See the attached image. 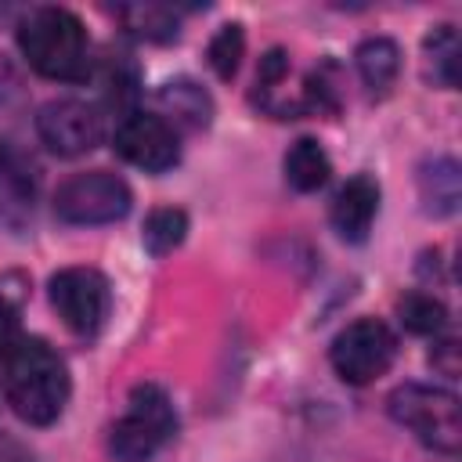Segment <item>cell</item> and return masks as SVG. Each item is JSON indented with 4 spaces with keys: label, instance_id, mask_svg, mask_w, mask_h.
Listing matches in <instances>:
<instances>
[{
    "label": "cell",
    "instance_id": "cell-1",
    "mask_svg": "<svg viewBox=\"0 0 462 462\" xmlns=\"http://www.w3.org/2000/svg\"><path fill=\"white\" fill-rule=\"evenodd\" d=\"M4 393L11 411L29 426H51L69 401V368L54 346L36 336H22L14 354L4 361Z\"/></svg>",
    "mask_w": 462,
    "mask_h": 462
},
{
    "label": "cell",
    "instance_id": "cell-2",
    "mask_svg": "<svg viewBox=\"0 0 462 462\" xmlns=\"http://www.w3.org/2000/svg\"><path fill=\"white\" fill-rule=\"evenodd\" d=\"M25 61L47 79H83L90 69V40L83 22L65 7H36L18 25Z\"/></svg>",
    "mask_w": 462,
    "mask_h": 462
},
{
    "label": "cell",
    "instance_id": "cell-3",
    "mask_svg": "<svg viewBox=\"0 0 462 462\" xmlns=\"http://www.w3.org/2000/svg\"><path fill=\"white\" fill-rule=\"evenodd\" d=\"M390 415L408 426L426 448L455 455L462 444V411L458 397L444 386H426V383H404L386 397Z\"/></svg>",
    "mask_w": 462,
    "mask_h": 462
},
{
    "label": "cell",
    "instance_id": "cell-4",
    "mask_svg": "<svg viewBox=\"0 0 462 462\" xmlns=\"http://www.w3.org/2000/svg\"><path fill=\"white\" fill-rule=\"evenodd\" d=\"M177 430L173 404L162 386L141 383L130 393L123 419L108 433V455L116 462H148Z\"/></svg>",
    "mask_w": 462,
    "mask_h": 462
},
{
    "label": "cell",
    "instance_id": "cell-5",
    "mask_svg": "<svg viewBox=\"0 0 462 462\" xmlns=\"http://www.w3.org/2000/svg\"><path fill=\"white\" fill-rule=\"evenodd\" d=\"M54 213L65 224H112L130 213V188L108 170L72 173L54 191Z\"/></svg>",
    "mask_w": 462,
    "mask_h": 462
},
{
    "label": "cell",
    "instance_id": "cell-6",
    "mask_svg": "<svg viewBox=\"0 0 462 462\" xmlns=\"http://www.w3.org/2000/svg\"><path fill=\"white\" fill-rule=\"evenodd\" d=\"M332 368L343 383L365 386L379 379L397 357V336L379 318H357L332 339Z\"/></svg>",
    "mask_w": 462,
    "mask_h": 462
},
{
    "label": "cell",
    "instance_id": "cell-7",
    "mask_svg": "<svg viewBox=\"0 0 462 462\" xmlns=\"http://www.w3.org/2000/svg\"><path fill=\"white\" fill-rule=\"evenodd\" d=\"M51 303L65 328L94 336L108 318V282L94 267H65L51 278Z\"/></svg>",
    "mask_w": 462,
    "mask_h": 462
},
{
    "label": "cell",
    "instance_id": "cell-8",
    "mask_svg": "<svg viewBox=\"0 0 462 462\" xmlns=\"http://www.w3.org/2000/svg\"><path fill=\"white\" fill-rule=\"evenodd\" d=\"M36 134L58 155H83V152L97 148V141L105 134V119L94 105H87L79 97H58L36 112Z\"/></svg>",
    "mask_w": 462,
    "mask_h": 462
},
{
    "label": "cell",
    "instance_id": "cell-9",
    "mask_svg": "<svg viewBox=\"0 0 462 462\" xmlns=\"http://www.w3.org/2000/svg\"><path fill=\"white\" fill-rule=\"evenodd\" d=\"M116 152L144 173H162V170L177 166V159H180L177 130L166 119L148 116V112L123 116V123L116 130Z\"/></svg>",
    "mask_w": 462,
    "mask_h": 462
},
{
    "label": "cell",
    "instance_id": "cell-10",
    "mask_svg": "<svg viewBox=\"0 0 462 462\" xmlns=\"http://www.w3.org/2000/svg\"><path fill=\"white\" fill-rule=\"evenodd\" d=\"M379 213V184L368 173L350 177L332 199V227L346 242H365Z\"/></svg>",
    "mask_w": 462,
    "mask_h": 462
},
{
    "label": "cell",
    "instance_id": "cell-11",
    "mask_svg": "<svg viewBox=\"0 0 462 462\" xmlns=\"http://www.w3.org/2000/svg\"><path fill=\"white\" fill-rule=\"evenodd\" d=\"M419 202L430 217H451L462 202V173L451 155H433L419 166Z\"/></svg>",
    "mask_w": 462,
    "mask_h": 462
},
{
    "label": "cell",
    "instance_id": "cell-12",
    "mask_svg": "<svg viewBox=\"0 0 462 462\" xmlns=\"http://www.w3.org/2000/svg\"><path fill=\"white\" fill-rule=\"evenodd\" d=\"M155 97H159V108H162L159 119H166L170 126L202 130V126H209V119H213V97H209L195 79H188V76L162 83Z\"/></svg>",
    "mask_w": 462,
    "mask_h": 462
},
{
    "label": "cell",
    "instance_id": "cell-13",
    "mask_svg": "<svg viewBox=\"0 0 462 462\" xmlns=\"http://www.w3.org/2000/svg\"><path fill=\"white\" fill-rule=\"evenodd\" d=\"M357 72L372 94H386L401 72V47L390 36H368L357 47Z\"/></svg>",
    "mask_w": 462,
    "mask_h": 462
},
{
    "label": "cell",
    "instance_id": "cell-14",
    "mask_svg": "<svg viewBox=\"0 0 462 462\" xmlns=\"http://www.w3.org/2000/svg\"><path fill=\"white\" fill-rule=\"evenodd\" d=\"M32 177L25 162L11 152H0V217L7 224H22L32 213Z\"/></svg>",
    "mask_w": 462,
    "mask_h": 462
},
{
    "label": "cell",
    "instance_id": "cell-15",
    "mask_svg": "<svg viewBox=\"0 0 462 462\" xmlns=\"http://www.w3.org/2000/svg\"><path fill=\"white\" fill-rule=\"evenodd\" d=\"M285 180L296 188V191H318L328 173H332V162L325 155V148L314 141V137H300L289 152H285Z\"/></svg>",
    "mask_w": 462,
    "mask_h": 462
},
{
    "label": "cell",
    "instance_id": "cell-16",
    "mask_svg": "<svg viewBox=\"0 0 462 462\" xmlns=\"http://www.w3.org/2000/svg\"><path fill=\"white\" fill-rule=\"evenodd\" d=\"M426 79L437 83V87H458V36L451 25H437L426 43Z\"/></svg>",
    "mask_w": 462,
    "mask_h": 462
},
{
    "label": "cell",
    "instance_id": "cell-17",
    "mask_svg": "<svg viewBox=\"0 0 462 462\" xmlns=\"http://www.w3.org/2000/svg\"><path fill=\"white\" fill-rule=\"evenodd\" d=\"M184 235H188V213L177 209V206H159V209H152L148 220H144V231H141L144 249H148L152 256L173 253V249L184 242Z\"/></svg>",
    "mask_w": 462,
    "mask_h": 462
},
{
    "label": "cell",
    "instance_id": "cell-18",
    "mask_svg": "<svg viewBox=\"0 0 462 462\" xmlns=\"http://www.w3.org/2000/svg\"><path fill=\"white\" fill-rule=\"evenodd\" d=\"M119 18L141 40H152V43L177 40V14L162 4H130V7H119Z\"/></svg>",
    "mask_w": 462,
    "mask_h": 462
},
{
    "label": "cell",
    "instance_id": "cell-19",
    "mask_svg": "<svg viewBox=\"0 0 462 462\" xmlns=\"http://www.w3.org/2000/svg\"><path fill=\"white\" fill-rule=\"evenodd\" d=\"M397 318L415 336H437L448 325V307L437 296H430V292H408L397 303Z\"/></svg>",
    "mask_w": 462,
    "mask_h": 462
},
{
    "label": "cell",
    "instance_id": "cell-20",
    "mask_svg": "<svg viewBox=\"0 0 462 462\" xmlns=\"http://www.w3.org/2000/svg\"><path fill=\"white\" fill-rule=\"evenodd\" d=\"M242 54H245V32H242L238 22L220 25V29L213 32L209 47H206V61H209V69H213L220 79H231V76L238 72Z\"/></svg>",
    "mask_w": 462,
    "mask_h": 462
},
{
    "label": "cell",
    "instance_id": "cell-21",
    "mask_svg": "<svg viewBox=\"0 0 462 462\" xmlns=\"http://www.w3.org/2000/svg\"><path fill=\"white\" fill-rule=\"evenodd\" d=\"M289 76V54L285 51H267L263 58H260V69H256V83L263 87V90H274L282 79Z\"/></svg>",
    "mask_w": 462,
    "mask_h": 462
},
{
    "label": "cell",
    "instance_id": "cell-22",
    "mask_svg": "<svg viewBox=\"0 0 462 462\" xmlns=\"http://www.w3.org/2000/svg\"><path fill=\"white\" fill-rule=\"evenodd\" d=\"M25 296H29V278L18 274V271H4L0 274V310L18 314V307L25 303Z\"/></svg>",
    "mask_w": 462,
    "mask_h": 462
},
{
    "label": "cell",
    "instance_id": "cell-23",
    "mask_svg": "<svg viewBox=\"0 0 462 462\" xmlns=\"http://www.w3.org/2000/svg\"><path fill=\"white\" fill-rule=\"evenodd\" d=\"M22 343V328H18V314L0 310V361H7L14 354V346Z\"/></svg>",
    "mask_w": 462,
    "mask_h": 462
},
{
    "label": "cell",
    "instance_id": "cell-24",
    "mask_svg": "<svg viewBox=\"0 0 462 462\" xmlns=\"http://www.w3.org/2000/svg\"><path fill=\"white\" fill-rule=\"evenodd\" d=\"M455 354H458L455 339H444V343H437V346H433L430 361H433V365H437L444 375H455V372H458V357H455Z\"/></svg>",
    "mask_w": 462,
    "mask_h": 462
},
{
    "label": "cell",
    "instance_id": "cell-25",
    "mask_svg": "<svg viewBox=\"0 0 462 462\" xmlns=\"http://www.w3.org/2000/svg\"><path fill=\"white\" fill-rule=\"evenodd\" d=\"M0 462H32V455L14 437H0Z\"/></svg>",
    "mask_w": 462,
    "mask_h": 462
}]
</instances>
